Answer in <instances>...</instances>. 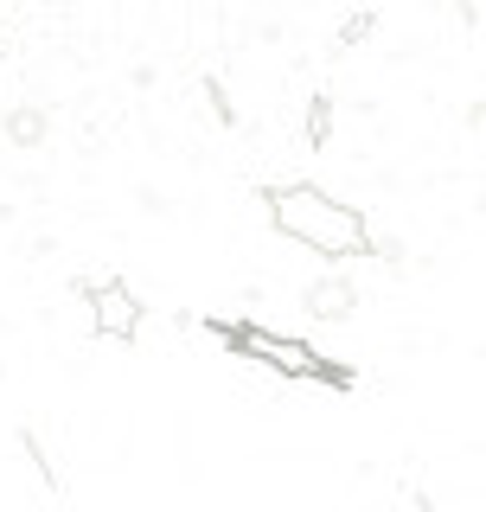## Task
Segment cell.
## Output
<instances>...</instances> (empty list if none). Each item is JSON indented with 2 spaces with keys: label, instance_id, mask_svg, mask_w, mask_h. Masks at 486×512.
<instances>
[{
  "label": "cell",
  "instance_id": "obj_1",
  "mask_svg": "<svg viewBox=\"0 0 486 512\" xmlns=\"http://www.w3.org/2000/svg\"><path fill=\"white\" fill-rule=\"evenodd\" d=\"M263 205H269V224L282 237H295V244H307L314 256H359V250H371V224L352 212V205H339L333 192H320V186H307V180H295V186H269L263 192Z\"/></svg>",
  "mask_w": 486,
  "mask_h": 512
},
{
  "label": "cell",
  "instance_id": "obj_2",
  "mask_svg": "<svg viewBox=\"0 0 486 512\" xmlns=\"http://www.w3.org/2000/svg\"><path fill=\"white\" fill-rule=\"evenodd\" d=\"M212 333V340H224L237 352V359H256V365H269V372H282V378H320V384H352L346 372H339L333 359H320L314 346L307 340H288V333H269V327H250V320H243V327H205Z\"/></svg>",
  "mask_w": 486,
  "mask_h": 512
},
{
  "label": "cell",
  "instance_id": "obj_3",
  "mask_svg": "<svg viewBox=\"0 0 486 512\" xmlns=\"http://www.w3.org/2000/svg\"><path fill=\"white\" fill-rule=\"evenodd\" d=\"M84 295H90V320H96L103 340H135V333H141V301L128 295L116 276H90Z\"/></svg>",
  "mask_w": 486,
  "mask_h": 512
},
{
  "label": "cell",
  "instance_id": "obj_4",
  "mask_svg": "<svg viewBox=\"0 0 486 512\" xmlns=\"http://www.w3.org/2000/svg\"><path fill=\"white\" fill-rule=\"evenodd\" d=\"M352 308H359V288H352L346 276H320L314 288H307V314L314 320H346Z\"/></svg>",
  "mask_w": 486,
  "mask_h": 512
},
{
  "label": "cell",
  "instance_id": "obj_5",
  "mask_svg": "<svg viewBox=\"0 0 486 512\" xmlns=\"http://www.w3.org/2000/svg\"><path fill=\"white\" fill-rule=\"evenodd\" d=\"M7 141H13V148H39V141H45V109L20 103V109L7 116Z\"/></svg>",
  "mask_w": 486,
  "mask_h": 512
},
{
  "label": "cell",
  "instance_id": "obj_6",
  "mask_svg": "<svg viewBox=\"0 0 486 512\" xmlns=\"http://www.w3.org/2000/svg\"><path fill=\"white\" fill-rule=\"evenodd\" d=\"M307 135H314V141H327V135H333V103H327V96H320L314 116H307Z\"/></svg>",
  "mask_w": 486,
  "mask_h": 512
},
{
  "label": "cell",
  "instance_id": "obj_7",
  "mask_svg": "<svg viewBox=\"0 0 486 512\" xmlns=\"http://www.w3.org/2000/svg\"><path fill=\"white\" fill-rule=\"evenodd\" d=\"M359 39H371V13H352V20L339 26V45H359Z\"/></svg>",
  "mask_w": 486,
  "mask_h": 512
}]
</instances>
